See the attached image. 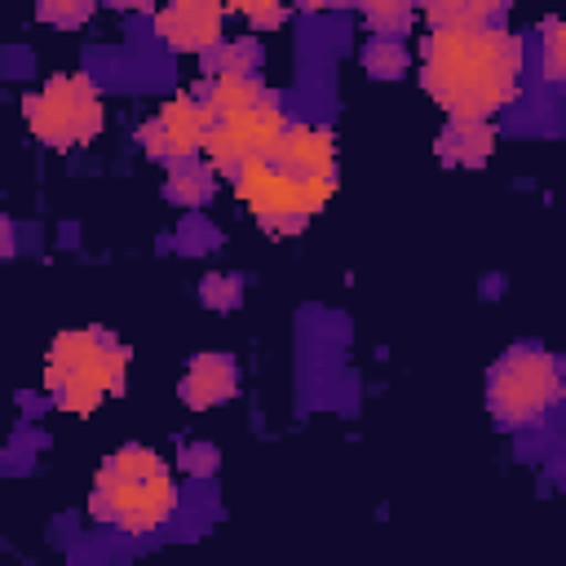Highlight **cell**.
<instances>
[{
  "instance_id": "cell-6",
  "label": "cell",
  "mask_w": 566,
  "mask_h": 566,
  "mask_svg": "<svg viewBox=\"0 0 566 566\" xmlns=\"http://www.w3.org/2000/svg\"><path fill=\"white\" fill-rule=\"evenodd\" d=\"M234 195L248 203L252 221L270 234H301L310 226V217L323 208L301 181H292L270 159H248L234 177Z\"/></svg>"
},
{
  "instance_id": "cell-14",
  "label": "cell",
  "mask_w": 566,
  "mask_h": 566,
  "mask_svg": "<svg viewBox=\"0 0 566 566\" xmlns=\"http://www.w3.org/2000/svg\"><path fill=\"white\" fill-rule=\"evenodd\" d=\"M270 88H261V80L256 75H221V80H208L203 84V111L212 115V124L217 119H226V115H234V111H243V106H256L261 97H265Z\"/></svg>"
},
{
  "instance_id": "cell-8",
  "label": "cell",
  "mask_w": 566,
  "mask_h": 566,
  "mask_svg": "<svg viewBox=\"0 0 566 566\" xmlns=\"http://www.w3.org/2000/svg\"><path fill=\"white\" fill-rule=\"evenodd\" d=\"M274 168H283L292 181H301L318 203L336 195V133L318 124H292L270 155Z\"/></svg>"
},
{
  "instance_id": "cell-12",
  "label": "cell",
  "mask_w": 566,
  "mask_h": 566,
  "mask_svg": "<svg viewBox=\"0 0 566 566\" xmlns=\"http://www.w3.org/2000/svg\"><path fill=\"white\" fill-rule=\"evenodd\" d=\"M433 150L451 168H482L495 150V124L491 119H447Z\"/></svg>"
},
{
  "instance_id": "cell-17",
  "label": "cell",
  "mask_w": 566,
  "mask_h": 566,
  "mask_svg": "<svg viewBox=\"0 0 566 566\" xmlns=\"http://www.w3.org/2000/svg\"><path fill=\"white\" fill-rule=\"evenodd\" d=\"M358 13H363V22L371 27V40H398V35H407V27L416 22V9L402 4V0H389V4H363Z\"/></svg>"
},
{
  "instance_id": "cell-19",
  "label": "cell",
  "mask_w": 566,
  "mask_h": 566,
  "mask_svg": "<svg viewBox=\"0 0 566 566\" xmlns=\"http://www.w3.org/2000/svg\"><path fill=\"white\" fill-rule=\"evenodd\" d=\"M539 66H544V80H553V84L566 88V18H548L544 22Z\"/></svg>"
},
{
  "instance_id": "cell-11",
  "label": "cell",
  "mask_w": 566,
  "mask_h": 566,
  "mask_svg": "<svg viewBox=\"0 0 566 566\" xmlns=\"http://www.w3.org/2000/svg\"><path fill=\"white\" fill-rule=\"evenodd\" d=\"M239 394V367L230 354H195L186 363V376H181V402L190 411H208V407H221Z\"/></svg>"
},
{
  "instance_id": "cell-21",
  "label": "cell",
  "mask_w": 566,
  "mask_h": 566,
  "mask_svg": "<svg viewBox=\"0 0 566 566\" xmlns=\"http://www.w3.org/2000/svg\"><path fill=\"white\" fill-rule=\"evenodd\" d=\"M35 18L49 22V27H80V22L93 18V4H88V0H75V4H57V0H49V4L35 9Z\"/></svg>"
},
{
  "instance_id": "cell-20",
  "label": "cell",
  "mask_w": 566,
  "mask_h": 566,
  "mask_svg": "<svg viewBox=\"0 0 566 566\" xmlns=\"http://www.w3.org/2000/svg\"><path fill=\"white\" fill-rule=\"evenodd\" d=\"M199 296H203V305H212V310H234L239 296H243V283H239L234 274H208L203 287H199Z\"/></svg>"
},
{
  "instance_id": "cell-4",
  "label": "cell",
  "mask_w": 566,
  "mask_h": 566,
  "mask_svg": "<svg viewBox=\"0 0 566 566\" xmlns=\"http://www.w3.org/2000/svg\"><path fill=\"white\" fill-rule=\"evenodd\" d=\"M22 119L35 133V142H44L53 150L84 146L102 133V93L80 71L53 75V80H44L40 93L22 97Z\"/></svg>"
},
{
  "instance_id": "cell-3",
  "label": "cell",
  "mask_w": 566,
  "mask_h": 566,
  "mask_svg": "<svg viewBox=\"0 0 566 566\" xmlns=\"http://www.w3.org/2000/svg\"><path fill=\"white\" fill-rule=\"evenodd\" d=\"M124 371H128V349L119 336L106 327H71L57 332L44 358V394L53 398L57 411L88 416L106 398L124 394Z\"/></svg>"
},
{
  "instance_id": "cell-18",
  "label": "cell",
  "mask_w": 566,
  "mask_h": 566,
  "mask_svg": "<svg viewBox=\"0 0 566 566\" xmlns=\"http://www.w3.org/2000/svg\"><path fill=\"white\" fill-rule=\"evenodd\" d=\"M363 66H367L376 80H398V75L407 71V49H402V40H367Z\"/></svg>"
},
{
  "instance_id": "cell-9",
  "label": "cell",
  "mask_w": 566,
  "mask_h": 566,
  "mask_svg": "<svg viewBox=\"0 0 566 566\" xmlns=\"http://www.w3.org/2000/svg\"><path fill=\"white\" fill-rule=\"evenodd\" d=\"M221 22H226V9L221 4H208V0H177L168 9L155 13V35L177 49V53H212L221 44Z\"/></svg>"
},
{
  "instance_id": "cell-16",
  "label": "cell",
  "mask_w": 566,
  "mask_h": 566,
  "mask_svg": "<svg viewBox=\"0 0 566 566\" xmlns=\"http://www.w3.org/2000/svg\"><path fill=\"white\" fill-rule=\"evenodd\" d=\"M261 66V44L252 35L243 40H221L208 57H203V71L208 80H221V75H252Z\"/></svg>"
},
{
  "instance_id": "cell-23",
  "label": "cell",
  "mask_w": 566,
  "mask_h": 566,
  "mask_svg": "<svg viewBox=\"0 0 566 566\" xmlns=\"http://www.w3.org/2000/svg\"><path fill=\"white\" fill-rule=\"evenodd\" d=\"M181 469H190V473H212V469H217V451H212V447H190V451L181 455Z\"/></svg>"
},
{
  "instance_id": "cell-13",
  "label": "cell",
  "mask_w": 566,
  "mask_h": 566,
  "mask_svg": "<svg viewBox=\"0 0 566 566\" xmlns=\"http://www.w3.org/2000/svg\"><path fill=\"white\" fill-rule=\"evenodd\" d=\"M504 4L495 0H438L424 4L429 31H473V27H500Z\"/></svg>"
},
{
  "instance_id": "cell-22",
  "label": "cell",
  "mask_w": 566,
  "mask_h": 566,
  "mask_svg": "<svg viewBox=\"0 0 566 566\" xmlns=\"http://www.w3.org/2000/svg\"><path fill=\"white\" fill-rule=\"evenodd\" d=\"M256 31H274V27H283L287 22V9L283 4H261V0H243V4H234Z\"/></svg>"
},
{
  "instance_id": "cell-7",
  "label": "cell",
  "mask_w": 566,
  "mask_h": 566,
  "mask_svg": "<svg viewBox=\"0 0 566 566\" xmlns=\"http://www.w3.org/2000/svg\"><path fill=\"white\" fill-rule=\"evenodd\" d=\"M208 128H212V115L203 111V102H195L190 93H177V97L155 106V115L137 128V142L150 159H164L172 168V164L203 155Z\"/></svg>"
},
{
  "instance_id": "cell-10",
  "label": "cell",
  "mask_w": 566,
  "mask_h": 566,
  "mask_svg": "<svg viewBox=\"0 0 566 566\" xmlns=\"http://www.w3.org/2000/svg\"><path fill=\"white\" fill-rule=\"evenodd\" d=\"M217 124H221V133L234 142V150L243 155V164H248V159H270V155L279 150L283 133L292 128V124L283 119V106H279L274 93H265L256 106H243V111H234V115H226V119H217Z\"/></svg>"
},
{
  "instance_id": "cell-15",
  "label": "cell",
  "mask_w": 566,
  "mask_h": 566,
  "mask_svg": "<svg viewBox=\"0 0 566 566\" xmlns=\"http://www.w3.org/2000/svg\"><path fill=\"white\" fill-rule=\"evenodd\" d=\"M212 190H217V172H212L208 164L186 159V164H172V168H168L164 195H168L172 203H181V208H199V203L212 199Z\"/></svg>"
},
{
  "instance_id": "cell-1",
  "label": "cell",
  "mask_w": 566,
  "mask_h": 566,
  "mask_svg": "<svg viewBox=\"0 0 566 566\" xmlns=\"http://www.w3.org/2000/svg\"><path fill=\"white\" fill-rule=\"evenodd\" d=\"M420 84L451 119H495L522 93V40L504 27L429 31Z\"/></svg>"
},
{
  "instance_id": "cell-2",
  "label": "cell",
  "mask_w": 566,
  "mask_h": 566,
  "mask_svg": "<svg viewBox=\"0 0 566 566\" xmlns=\"http://www.w3.org/2000/svg\"><path fill=\"white\" fill-rule=\"evenodd\" d=\"M177 509V482L168 473V464L159 460V451L128 442L119 447L93 478L88 491V513L97 522H111L128 535H146L159 531Z\"/></svg>"
},
{
  "instance_id": "cell-5",
  "label": "cell",
  "mask_w": 566,
  "mask_h": 566,
  "mask_svg": "<svg viewBox=\"0 0 566 566\" xmlns=\"http://www.w3.org/2000/svg\"><path fill=\"white\" fill-rule=\"evenodd\" d=\"M557 389H562V376H557L553 354L539 345H513L486 371V411L504 429H517V424L539 420L553 407Z\"/></svg>"
}]
</instances>
